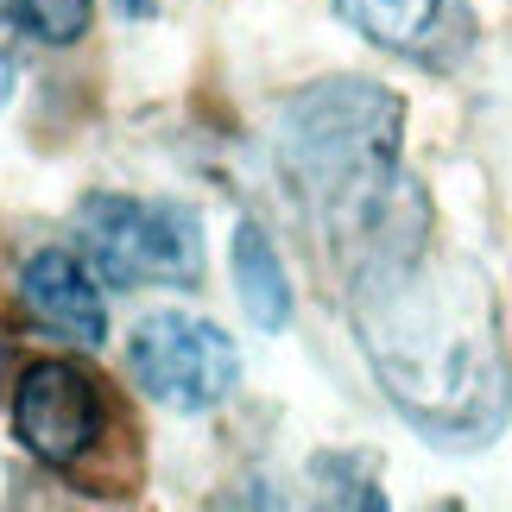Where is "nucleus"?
<instances>
[{
    "mask_svg": "<svg viewBox=\"0 0 512 512\" xmlns=\"http://www.w3.org/2000/svg\"><path fill=\"white\" fill-rule=\"evenodd\" d=\"M83 253L108 285H190L203 272L196 215L177 203H140V196H89Z\"/></svg>",
    "mask_w": 512,
    "mask_h": 512,
    "instance_id": "obj_3",
    "label": "nucleus"
},
{
    "mask_svg": "<svg viewBox=\"0 0 512 512\" xmlns=\"http://www.w3.org/2000/svg\"><path fill=\"white\" fill-rule=\"evenodd\" d=\"M19 291H26V310L57 336L95 348L108 336V310H102V291L70 253H38V260L19 272Z\"/></svg>",
    "mask_w": 512,
    "mask_h": 512,
    "instance_id": "obj_7",
    "label": "nucleus"
},
{
    "mask_svg": "<svg viewBox=\"0 0 512 512\" xmlns=\"http://www.w3.org/2000/svg\"><path fill=\"white\" fill-rule=\"evenodd\" d=\"M0 361H7V336H0Z\"/></svg>",
    "mask_w": 512,
    "mask_h": 512,
    "instance_id": "obj_12",
    "label": "nucleus"
},
{
    "mask_svg": "<svg viewBox=\"0 0 512 512\" xmlns=\"http://www.w3.org/2000/svg\"><path fill=\"white\" fill-rule=\"evenodd\" d=\"M121 7H127V13H152V0H121Z\"/></svg>",
    "mask_w": 512,
    "mask_h": 512,
    "instance_id": "obj_10",
    "label": "nucleus"
},
{
    "mask_svg": "<svg viewBox=\"0 0 512 512\" xmlns=\"http://www.w3.org/2000/svg\"><path fill=\"white\" fill-rule=\"evenodd\" d=\"M354 323L386 399L437 443H481L506 418V348L487 279L424 247L373 253L354 285Z\"/></svg>",
    "mask_w": 512,
    "mask_h": 512,
    "instance_id": "obj_1",
    "label": "nucleus"
},
{
    "mask_svg": "<svg viewBox=\"0 0 512 512\" xmlns=\"http://www.w3.org/2000/svg\"><path fill=\"white\" fill-rule=\"evenodd\" d=\"M234 285H241V304L260 329H285L291 323V285H285V266L272 241L253 222L234 228Z\"/></svg>",
    "mask_w": 512,
    "mask_h": 512,
    "instance_id": "obj_8",
    "label": "nucleus"
},
{
    "mask_svg": "<svg viewBox=\"0 0 512 512\" xmlns=\"http://www.w3.org/2000/svg\"><path fill=\"white\" fill-rule=\"evenodd\" d=\"M354 32L373 45L418 57V64H449L468 45V7L462 0H336Z\"/></svg>",
    "mask_w": 512,
    "mask_h": 512,
    "instance_id": "obj_6",
    "label": "nucleus"
},
{
    "mask_svg": "<svg viewBox=\"0 0 512 512\" xmlns=\"http://www.w3.org/2000/svg\"><path fill=\"white\" fill-rule=\"evenodd\" d=\"M7 13L45 45H70L89 26V0H7Z\"/></svg>",
    "mask_w": 512,
    "mask_h": 512,
    "instance_id": "obj_9",
    "label": "nucleus"
},
{
    "mask_svg": "<svg viewBox=\"0 0 512 512\" xmlns=\"http://www.w3.org/2000/svg\"><path fill=\"white\" fill-rule=\"evenodd\" d=\"M7 76H13V70H7V57H0V102H7Z\"/></svg>",
    "mask_w": 512,
    "mask_h": 512,
    "instance_id": "obj_11",
    "label": "nucleus"
},
{
    "mask_svg": "<svg viewBox=\"0 0 512 512\" xmlns=\"http://www.w3.org/2000/svg\"><path fill=\"white\" fill-rule=\"evenodd\" d=\"M13 430L38 462L64 468L95 443L102 430V392L83 367L70 361H38L19 373V399H13Z\"/></svg>",
    "mask_w": 512,
    "mask_h": 512,
    "instance_id": "obj_5",
    "label": "nucleus"
},
{
    "mask_svg": "<svg viewBox=\"0 0 512 512\" xmlns=\"http://www.w3.org/2000/svg\"><path fill=\"white\" fill-rule=\"evenodd\" d=\"M133 380H140L152 399H165L177 411H203L215 399H228V386L241 380V354L215 323L196 317H152L133 329Z\"/></svg>",
    "mask_w": 512,
    "mask_h": 512,
    "instance_id": "obj_4",
    "label": "nucleus"
},
{
    "mask_svg": "<svg viewBox=\"0 0 512 512\" xmlns=\"http://www.w3.org/2000/svg\"><path fill=\"white\" fill-rule=\"evenodd\" d=\"M279 159L298 184L304 209L342 241H373L392 253L386 222L399 196V102L373 83H323L285 108Z\"/></svg>",
    "mask_w": 512,
    "mask_h": 512,
    "instance_id": "obj_2",
    "label": "nucleus"
}]
</instances>
